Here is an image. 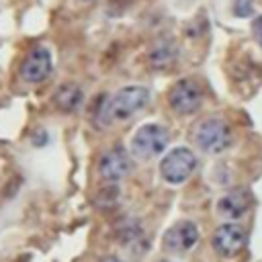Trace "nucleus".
<instances>
[{
    "mask_svg": "<svg viewBox=\"0 0 262 262\" xmlns=\"http://www.w3.org/2000/svg\"><path fill=\"white\" fill-rule=\"evenodd\" d=\"M149 100V92L143 86H125L117 90L113 96L104 98L98 111V119L104 125L121 123L131 119L135 113H139Z\"/></svg>",
    "mask_w": 262,
    "mask_h": 262,
    "instance_id": "f257e3e1",
    "label": "nucleus"
},
{
    "mask_svg": "<svg viewBox=\"0 0 262 262\" xmlns=\"http://www.w3.org/2000/svg\"><path fill=\"white\" fill-rule=\"evenodd\" d=\"M192 141L205 154H221L231 143V129L223 119L211 117L196 125Z\"/></svg>",
    "mask_w": 262,
    "mask_h": 262,
    "instance_id": "f03ea898",
    "label": "nucleus"
},
{
    "mask_svg": "<svg viewBox=\"0 0 262 262\" xmlns=\"http://www.w3.org/2000/svg\"><path fill=\"white\" fill-rule=\"evenodd\" d=\"M168 145V131L158 123L139 127L131 139V151L139 160H151L160 156Z\"/></svg>",
    "mask_w": 262,
    "mask_h": 262,
    "instance_id": "7ed1b4c3",
    "label": "nucleus"
},
{
    "mask_svg": "<svg viewBox=\"0 0 262 262\" xmlns=\"http://www.w3.org/2000/svg\"><path fill=\"white\" fill-rule=\"evenodd\" d=\"M196 168V158L188 147H174L170 149L162 164H160V174L168 184H182L188 180V176Z\"/></svg>",
    "mask_w": 262,
    "mask_h": 262,
    "instance_id": "20e7f679",
    "label": "nucleus"
},
{
    "mask_svg": "<svg viewBox=\"0 0 262 262\" xmlns=\"http://www.w3.org/2000/svg\"><path fill=\"white\" fill-rule=\"evenodd\" d=\"M211 244H213V250L217 252V256L231 260V258L239 256L246 246V229L237 223L227 221L215 229Z\"/></svg>",
    "mask_w": 262,
    "mask_h": 262,
    "instance_id": "39448f33",
    "label": "nucleus"
},
{
    "mask_svg": "<svg viewBox=\"0 0 262 262\" xmlns=\"http://www.w3.org/2000/svg\"><path fill=\"white\" fill-rule=\"evenodd\" d=\"M196 242H199V227L188 219L174 223L162 237V246L170 254H186L196 246Z\"/></svg>",
    "mask_w": 262,
    "mask_h": 262,
    "instance_id": "423d86ee",
    "label": "nucleus"
},
{
    "mask_svg": "<svg viewBox=\"0 0 262 262\" xmlns=\"http://www.w3.org/2000/svg\"><path fill=\"white\" fill-rule=\"evenodd\" d=\"M168 104L176 115H192L201 106V88L192 80H178L168 92Z\"/></svg>",
    "mask_w": 262,
    "mask_h": 262,
    "instance_id": "0eeeda50",
    "label": "nucleus"
},
{
    "mask_svg": "<svg viewBox=\"0 0 262 262\" xmlns=\"http://www.w3.org/2000/svg\"><path fill=\"white\" fill-rule=\"evenodd\" d=\"M131 172V158L127 154L125 147L115 145L108 151H104L98 160V174L102 180H106L108 184L119 182L121 178H125Z\"/></svg>",
    "mask_w": 262,
    "mask_h": 262,
    "instance_id": "6e6552de",
    "label": "nucleus"
},
{
    "mask_svg": "<svg viewBox=\"0 0 262 262\" xmlns=\"http://www.w3.org/2000/svg\"><path fill=\"white\" fill-rule=\"evenodd\" d=\"M51 68H53V61H51L49 49L33 47L20 63V78L29 84H39L51 74Z\"/></svg>",
    "mask_w": 262,
    "mask_h": 262,
    "instance_id": "1a4fd4ad",
    "label": "nucleus"
},
{
    "mask_svg": "<svg viewBox=\"0 0 262 262\" xmlns=\"http://www.w3.org/2000/svg\"><path fill=\"white\" fill-rule=\"evenodd\" d=\"M250 207H252V194L246 188H233L217 201V213L227 221L242 219Z\"/></svg>",
    "mask_w": 262,
    "mask_h": 262,
    "instance_id": "9d476101",
    "label": "nucleus"
},
{
    "mask_svg": "<svg viewBox=\"0 0 262 262\" xmlns=\"http://www.w3.org/2000/svg\"><path fill=\"white\" fill-rule=\"evenodd\" d=\"M82 98H84V94H82L80 86L74 84V82H66V84H61V86L55 90V94H53V102H55V106H57L59 111H63V113H72V111H76V108L82 104Z\"/></svg>",
    "mask_w": 262,
    "mask_h": 262,
    "instance_id": "9b49d317",
    "label": "nucleus"
},
{
    "mask_svg": "<svg viewBox=\"0 0 262 262\" xmlns=\"http://www.w3.org/2000/svg\"><path fill=\"white\" fill-rule=\"evenodd\" d=\"M176 57V47L170 39H160L151 49H149V61L156 66V68H164L168 66L170 61H174Z\"/></svg>",
    "mask_w": 262,
    "mask_h": 262,
    "instance_id": "f8f14e48",
    "label": "nucleus"
},
{
    "mask_svg": "<svg viewBox=\"0 0 262 262\" xmlns=\"http://www.w3.org/2000/svg\"><path fill=\"white\" fill-rule=\"evenodd\" d=\"M254 12V0H233V14L239 18L252 16Z\"/></svg>",
    "mask_w": 262,
    "mask_h": 262,
    "instance_id": "ddd939ff",
    "label": "nucleus"
},
{
    "mask_svg": "<svg viewBox=\"0 0 262 262\" xmlns=\"http://www.w3.org/2000/svg\"><path fill=\"white\" fill-rule=\"evenodd\" d=\"M252 33L258 41V45H262V16H256L254 23H252Z\"/></svg>",
    "mask_w": 262,
    "mask_h": 262,
    "instance_id": "4468645a",
    "label": "nucleus"
},
{
    "mask_svg": "<svg viewBox=\"0 0 262 262\" xmlns=\"http://www.w3.org/2000/svg\"><path fill=\"white\" fill-rule=\"evenodd\" d=\"M100 262H123L121 258H117V256H108V258H102Z\"/></svg>",
    "mask_w": 262,
    "mask_h": 262,
    "instance_id": "2eb2a0df",
    "label": "nucleus"
},
{
    "mask_svg": "<svg viewBox=\"0 0 262 262\" xmlns=\"http://www.w3.org/2000/svg\"><path fill=\"white\" fill-rule=\"evenodd\" d=\"M82 2H90V0H82Z\"/></svg>",
    "mask_w": 262,
    "mask_h": 262,
    "instance_id": "dca6fc26",
    "label": "nucleus"
},
{
    "mask_svg": "<svg viewBox=\"0 0 262 262\" xmlns=\"http://www.w3.org/2000/svg\"><path fill=\"white\" fill-rule=\"evenodd\" d=\"M162 262H168V260H162Z\"/></svg>",
    "mask_w": 262,
    "mask_h": 262,
    "instance_id": "f3484780",
    "label": "nucleus"
}]
</instances>
